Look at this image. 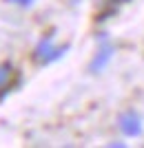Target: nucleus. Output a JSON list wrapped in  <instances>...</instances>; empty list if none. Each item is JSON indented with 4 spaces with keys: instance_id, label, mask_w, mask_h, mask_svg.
<instances>
[{
    "instance_id": "f257e3e1",
    "label": "nucleus",
    "mask_w": 144,
    "mask_h": 148,
    "mask_svg": "<svg viewBox=\"0 0 144 148\" xmlns=\"http://www.w3.org/2000/svg\"><path fill=\"white\" fill-rule=\"evenodd\" d=\"M67 51H69L67 44H64V47H53L51 36H47V38H42V40L38 42V47L33 49V62L40 64V66H44V64H51V62L60 60Z\"/></svg>"
},
{
    "instance_id": "f03ea898",
    "label": "nucleus",
    "mask_w": 144,
    "mask_h": 148,
    "mask_svg": "<svg viewBox=\"0 0 144 148\" xmlns=\"http://www.w3.org/2000/svg\"><path fill=\"white\" fill-rule=\"evenodd\" d=\"M120 130L126 137H140L142 135V119L135 111H126L120 115Z\"/></svg>"
},
{
    "instance_id": "7ed1b4c3",
    "label": "nucleus",
    "mask_w": 144,
    "mask_h": 148,
    "mask_svg": "<svg viewBox=\"0 0 144 148\" xmlns=\"http://www.w3.org/2000/svg\"><path fill=\"white\" fill-rule=\"evenodd\" d=\"M111 56H113V47L109 42H104L100 47V51H98V56L93 58V62L89 64V71H91V73H100L102 69L107 66V62L111 60Z\"/></svg>"
},
{
    "instance_id": "20e7f679",
    "label": "nucleus",
    "mask_w": 144,
    "mask_h": 148,
    "mask_svg": "<svg viewBox=\"0 0 144 148\" xmlns=\"http://www.w3.org/2000/svg\"><path fill=\"white\" fill-rule=\"evenodd\" d=\"M11 73H13V66L9 64V62L0 64V86H7V80L11 77Z\"/></svg>"
},
{
    "instance_id": "39448f33",
    "label": "nucleus",
    "mask_w": 144,
    "mask_h": 148,
    "mask_svg": "<svg viewBox=\"0 0 144 148\" xmlns=\"http://www.w3.org/2000/svg\"><path fill=\"white\" fill-rule=\"evenodd\" d=\"M5 2H11V5H18V7H31L36 0H5Z\"/></svg>"
}]
</instances>
